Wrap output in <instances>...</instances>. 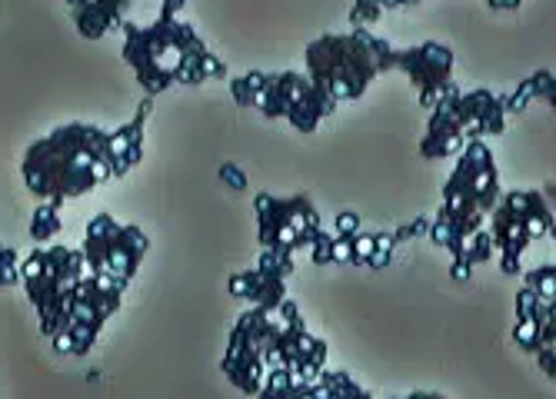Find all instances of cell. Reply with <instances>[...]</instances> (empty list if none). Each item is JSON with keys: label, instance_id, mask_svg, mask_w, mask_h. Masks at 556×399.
I'll list each match as a JSON object with an SVG mask.
<instances>
[{"label": "cell", "instance_id": "cell-30", "mask_svg": "<svg viewBox=\"0 0 556 399\" xmlns=\"http://www.w3.org/2000/svg\"><path fill=\"white\" fill-rule=\"evenodd\" d=\"M553 90H556V77H553V70H540V74H533V96H536V100H546V104L553 107Z\"/></svg>", "mask_w": 556, "mask_h": 399}, {"label": "cell", "instance_id": "cell-23", "mask_svg": "<svg viewBox=\"0 0 556 399\" xmlns=\"http://www.w3.org/2000/svg\"><path fill=\"white\" fill-rule=\"evenodd\" d=\"M254 270L270 273V276H280V280H290L293 276V254H287V249H267V246H261Z\"/></svg>", "mask_w": 556, "mask_h": 399}, {"label": "cell", "instance_id": "cell-2", "mask_svg": "<svg viewBox=\"0 0 556 399\" xmlns=\"http://www.w3.org/2000/svg\"><path fill=\"white\" fill-rule=\"evenodd\" d=\"M27 190L43 204H67L100 183H108V130L90 124H67L40 137L21 164Z\"/></svg>", "mask_w": 556, "mask_h": 399}, {"label": "cell", "instance_id": "cell-15", "mask_svg": "<svg viewBox=\"0 0 556 399\" xmlns=\"http://www.w3.org/2000/svg\"><path fill=\"white\" fill-rule=\"evenodd\" d=\"M514 339L520 349H527V353H536L540 346L556 343V299H546L523 283V289L517 293V333H514Z\"/></svg>", "mask_w": 556, "mask_h": 399}, {"label": "cell", "instance_id": "cell-16", "mask_svg": "<svg viewBox=\"0 0 556 399\" xmlns=\"http://www.w3.org/2000/svg\"><path fill=\"white\" fill-rule=\"evenodd\" d=\"M74 27L84 40H100L124 27L130 0H67Z\"/></svg>", "mask_w": 556, "mask_h": 399}, {"label": "cell", "instance_id": "cell-4", "mask_svg": "<svg viewBox=\"0 0 556 399\" xmlns=\"http://www.w3.org/2000/svg\"><path fill=\"white\" fill-rule=\"evenodd\" d=\"M393 54L396 50L367 27L327 34L307 47V77L333 100H361L383 70H393Z\"/></svg>", "mask_w": 556, "mask_h": 399}, {"label": "cell", "instance_id": "cell-29", "mask_svg": "<svg viewBox=\"0 0 556 399\" xmlns=\"http://www.w3.org/2000/svg\"><path fill=\"white\" fill-rule=\"evenodd\" d=\"M530 100H536V96H533V77H527V80L517 87V93L507 100V114H523V111L530 107Z\"/></svg>", "mask_w": 556, "mask_h": 399}, {"label": "cell", "instance_id": "cell-8", "mask_svg": "<svg viewBox=\"0 0 556 399\" xmlns=\"http://www.w3.org/2000/svg\"><path fill=\"white\" fill-rule=\"evenodd\" d=\"M84 273H87L84 249H71V246L37 243L34 254L21 263V283L40 317L43 336H54L61 330L64 304Z\"/></svg>", "mask_w": 556, "mask_h": 399}, {"label": "cell", "instance_id": "cell-13", "mask_svg": "<svg viewBox=\"0 0 556 399\" xmlns=\"http://www.w3.org/2000/svg\"><path fill=\"white\" fill-rule=\"evenodd\" d=\"M254 214H257V243L267 249H287L296 254L311 243V236L324 227L317 207L311 196H274L257 193L254 196Z\"/></svg>", "mask_w": 556, "mask_h": 399}, {"label": "cell", "instance_id": "cell-21", "mask_svg": "<svg viewBox=\"0 0 556 399\" xmlns=\"http://www.w3.org/2000/svg\"><path fill=\"white\" fill-rule=\"evenodd\" d=\"M61 204H40L34 210V220H30V236L34 243H50L58 233H61Z\"/></svg>", "mask_w": 556, "mask_h": 399}, {"label": "cell", "instance_id": "cell-34", "mask_svg": "<svg viewBox=\"0 0 556 399\" xmlns=\"http://www.w3.org/2000/svg\"><path fill=\"white\" fill-rule=\"evenodd\" d=\"M427 230H430V223H427V220H414V223H407V227L393 230V240H396V243H403V240H410V236H424Z\"/></svg>", "mask_w": 556, "mask_h": 399}, {"label": "cell", "instance_id": "cell-24", "mask_svg": "<svg viewBox=\"0 0 556 399\" xmlns=\"http://www.w3.org/2000/svg\"><path fill=\"white\" fill-rule=\"evenodd\" d=\"M523 283H527L530 289H536L540 296L556 299V263L549 260L546 267H540V270L527 273V276H523Z\"/></svg>", "mask_w": 556, "mask_h": 399}, {"label": "cell", "instance_id": "cell-27", "mask_svg": "<svg viewBox=\"0 0 556 399\" xmlns=\"http://www.w3.org/2000/svg\"><path fill=\"white\" fill-rule=\"evenodd\" d=\"M330 246H333V233L320 227L303 249H311V260H314L317 267H327V263H333V260H330Z\"/></svg>", "mask_w": 556, "mask_h": 399}, {"label": "cell", "instance_id": "cell-11", "mask_svg": "<svg viewBox=\"0 0 556 399\" xmlns=\"http://www.w3.org/2000/svg\"><path fill=\"white\" fill-rule=\"evenodd\" d=\"M277 320H280V326H277V339L267 357V373L287 370L290 383H293V399H303L307 386L327 366V339H320L317 333L307 330L296 304H290V299H283L277 307Z\"/></svg>", "mask_w": 556, "mask_h": 399}, {"label": "cell", "instance_id": "cell-18", "mask_svg": "<svg viewBox=\"0 0 556 399\" xmlns=\"http://www.w3.org/2000/svg\"><path fill=\"white\" fill-rule=\"evenodd\" d=\"M227 289H230V296L247 299V304H254L257 310H277L283 299H287V280L270 276V273H261V270L230 276Z\"/></svg>", "mask_w": 556, "mask_h": 399}, {"label": "cell", "instance_id": "cell-36", "mask_svg": "<svg viewBox=\"0 0 556 399\" xmlns=\"http://www.w3.org/2000/svg\"><path fill=\"white\" fill-rule=\"evenodd\" d=\"M470 273H473V267H470V263L453 260V267H450V276H453V280H470Z\"/></svg>", "mask_w": 556, "mask_h": 399}, {"label": "cell", "instance_id": "cell-22", "mask_svg": "<svg viewBox=\"0 0 556 399\" xmlns=\"http://www.w3.org/2000/svg\"><path fill=\"white\" fill-rule=\"evenodd\" d=\"M493 254H496V246H493V236H490V230L486 227H480L467 243H464V249L453 260H460V263H470V267H480V263H486V260H493Z\"/></svg>", "mask_w": 556, "mask_h": 399}, {"label": "cell", "instance_id": "cell-1", "mask_svg": "<svg viewBox=\"0 0 556 399\" xmlns=\"http://www.w3.org/2000/svg\"><path fill=\"white\" fill-rule=\"evenodd\" d=\"M124 61L134 67L137 83L147 96H157L170 90L174 83L197 87L204 80H224L227 67L217 61L200 34L177 21V17H157L150 27H137L124 21Z\"/></svg>", "mask_w": 556, "mask_h": 399}, {"label": "cell", "instance_id": "cell-6", "mask_svg": "<svg viewBox=\"0 0 556 399\" xmlns=\"http://www.w3.org/2000/svg\"><path fill=\"white\" fill-rule=\"evenodd\" d=\"M230 93L240 107L257 111L267 120H287L300 133H314L320 120L337 111V100L303 74H257L250 70L230 80Z\"/></svg>", "mask_w": 556, "mask_h": 399}, {"label": "cell", "instance_id": "cell-25", "mask_svg": "<svg viewBox=\"0 0 556 399\" xmlns=\"http://www.w3.org/2000/svg\"><path fill=\"white\" fill-rule=\"evenodd\" d=\"M21 283V260L17 249L0 243V286H17Z\"/></svg>", "mask_w": 556, "mask_h": 399}, {"label": "cell", "instance_id": "cell-5", "mask_svg": "<svg viewBox=\"0 0 556 399\" xmlns=\"http://www.w3.org/2000/svg\"><path fill=\"white\" fill-rule=\"evenodd\" d=\"M430 124L420 140V154L427 160H443L460 154L464 143L500 137L507 130V100L493 90H470L446 87V93L430 107Z\"/></svg>", "mask_w": 556, "mask_h": 399}, {"label": "cell", "instance_id": "cell-9", "mask_svg": "<svg viewBox=\"0 0 556 399\" xmlns=\"http://www.w3.org/2000/svg\"><path fill=\"white\" fill-rule=\"evenodd\" d=\"M490 236L500 257L503 273H523V249L533 240L549 236L553 240V200H546L543 190H517L496 200V207L490 210Z\"/></svg>", "mask_w": 556, "mask_h": 399}, {"label": "cell", "instance_id": "cell-10", "mask_svg": "<svg viewBox=\"0 0 556 399\" xmlns=\"http://www.w3.org/2000/svg\"><path fill=\"white\" fill-rule=\"evenodd\" d=\"M277 310L250 307L230 330V346L224 353V376L247 396H257L267 379V357L277 339Z\"/></svg>", "mask_w": 556, "mask_h": 399}, {"label": "cell", "instance_id": "cell-35", "mask_svg": "<svg viewBox=\"0 0 556 399\" xmlns=\"http://www.w3.org/2000/svg\"><path fill=\"white\" fill-rule=\"evenodd\" d=\"M520 4H523V0H486V8L496 11V14H503V11H517Z\"/></svg>", "mask_w": 556, "mask_h": 399}, {"label": "cell", "instance_id": "cell-17", "mask_svg": "<svg viewBox=\"0 0 556 399\" xmlns=\"http://www.w3.org/2000/svg\"><path fill=\"white\" fill-rule=\"evenodd\" d=\"M150 111H154V96H147V100H143L140 111H137V117H134L127 127L108 133V160H111V173H114V177L130 173V170L143 160V127H147Z\"/></svg>", "mask_w": 556, "mask_h": 399}, {"label": "cell", "instance_id": "cell-37", "mask_svg": "<svg viewBox=\"0 0 556 399\" xmlns=\"http://www.w3.org/2000/svg\"><path fill=\"white\" fill-rule=\"evenodd\" d=\"M180 8H184V0H161V17H177Z\"/></svg>", "mask_w": 556, "mask_h": 399}, {"label": "cell", "instance_id": "cell-7", "mask_svg": "<svg viewBox=\"0 0 556 399\" xmlns=\"http://www.w3.org/2000/svg\"><path fill=\"white\" fill-rule=\"evenodd\" d=\"M124 293H127V280L87 270L67 296L61 330L50 336L58 353L61 357H87L100 330H104V323L121 310Z\"/></svg>", "mask_w": 556, "mask_h": 399}, {"label": "cell", "instance_id": "cell-31", "mask_svg": "<svg viewBox=\"0 0 556 399\" xmlns=\"http://www.w3.org/2000/svg\"><path fill=\"white\" fill-rule=\"evenodd\" d=\"M330 233L333 236H353V233H361V217L357 214H340Z\"/></svg>", "mask_w": 556, "mask_h": 399}, {"label": "cell", "instance_id": "cell-14", "mask_svg": "<svg viewBox=\"0 0 556 399\" xmlns=\"http://www.w3.org/2000/svg\"><path fill=\"white\" fill-rule=\"evenodd\" d=\"M393 67L410 77V83L417 87L420 107L430 111L446 93V87L453 83V50L437 40H427V43H417L407 50H396Z\"/></svg>", "mask_w": 556, "mask_h": 399}, {"label": "cell", "instance_id": "cell-20", "mask_svg": "<svg viewBox=\"0 0 556 399\" xmlns=\"http://www.w3.org/2000/svg\"><path fill=\"white\" fill-rule=\"evenodd\" d=\"M414 4H420V0H357L353 4V11H350V24L353 27H374L387 11H396V8H414Z\"/></svg>", "mask_w": 556, "mask_h": 399}, {"label": "cell", "instance_id": "cell-26", "mask_svg": "<svg viewBox=\"0 0 556 399\" xmlns=\"http://www.w3.org/2000/svg\"><path fill=\"white\" fill-rule=\"evenodd\" d=\"M393 246H396L393 233H374V254H370L367 267H374V270L390 267V260H393Z\"/></svg>", "mask_w": 556, "mask_h": 399}, {"label": "cell", "instance_id": "cell-3", "mask_svg": "<svg viewBox=\"0 0 556 399\" xmlns=\"http://www.w3.org/2000/svg\"><path fill=\"white\" fill-rule=\"evenodd\" d=\"M500 200V170L493 150L483 140H470L460 150V160L443 183V207L430 223V240L457 257L464 243L483 227Z\"/></svg>", "mask_w": 556, "mask_h": 399}, {"label": "cell", "instance_id": "cell-28", "mask_svg": "<svg viewBox=\"0 0 556 399\" xmlns=\"http://www.w3.org/2000/svg\"><path fill=\"white\" fill-rule=\"evenodd\" d=\"M370 254H374V233H364V230L353 233V240H350V263L367 267Z\"/></svg>", "mask_w": 556, "mask_h": 399}, {"label": "cell", "instance_id": "cell-19", "mask_svg": "<svg viewBox=\"0 0 556 399\" xmlns=\"http://www.w3.org/2000/svg\"><path fill=\"white\" fill-rule=\"evenodd\" d=\"M370 392L364 389V386H357L353 383L346 373H340V370H324L311 386H307V392H303V399H367Z\"/></svg>", "mask_w": 556, "mask_h": 399}, {"label": "cell", "instance_id": "cell-33", "mask_svg": "<svg viewBox=\"0 0 556 399\" xmlns=\"http://www.w3.org/2000/svg\"><path fill=\"white\" fill-rule=\"evenodd\" d=\"M220 180H224L230 190H237V193L247 190V177H243L240 167H233V164H224V167H220Z\"/></svg>", "mask_w": 556, "mask_h": 399}, {"label": "cell", "instance_id": "cell-32", "mask_svg": "<svg viewBox=\"0 0 556 399\" xmlns=\"http://www.w3.org/2000/svg\"><path fill=\"white\" fill-rule=\"evenodd\" d=\"M536 357H540V370H543L549 379H556V343L540 346V349H536Z\"/></svg>", "mask_w": 556, "mask_h": 399}, {"label": "cell", "instance_id": "cell-12", "mask_svg": "<svg viewBox=\"0 0 556 399\" xmlns=\"http://www.w3.org/2000/svg\"><path fill=\"white\" fill-rule=\"evenodd\" d=\"M80 249L90 273H104L130 283L143 257L150 254V236L134 223H121L111 214H97L87 223Z\"/></svg>", "mask_w": 556, "mask_h": 399}]
</instances>
